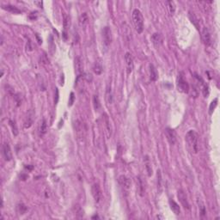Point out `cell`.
Listing matches in <instances>:
<instances>
[{
    "label": "cell",
    "instance_id": "cell-1",
    "mask_svg": "<svg viewBox=\"0 0 220 220\" xmlns=\"http://www.w3.org/2000/svg\"><path fill=\"white\" fill-rule=\"evenodd\" d=\"M185 140L187 144V147L192 153L196 154L199 151V136L196 132L190 130L187 132Z\"/></svg>",
    "mask_w": 220,
    "mask_h": 220
},
{
    "label": "cell",
    "instance_id": "cell-2",
    "mask_svg": "<svg viewBox=\"0 0 220 220\" xmlns=\"http://www.w3.org/2000/svg\"><path fill=\"white\" fill-rule=\"evenodd\" d=\"M132 23L135 27V29L138 33L141 34L144 30V17L141 11L138 9H135L132 11Z\"/></svg>",
    "mask_w": 220,
    "mask_h": 220
},
{
    "label": "cell",
    "instance_id": "cell-3",
    "mask_svg": "<svg viewBox=\"0 0 220 220\" xmlns=\"http://www.w3.org/2000/svg\"><path fill=\"white\" fill-rule=\"evenodd\" d=\"M177 89L181 93H188L189 92V84L184 79L183 73L181 72L177 77Z\"/></svg>",
    "mask_w": 220,
    "mask_h": 220
},
{
    "label": "cell",
    "instance_id": "cell-4",
    "mask_svg": "<svg viewBox=\"0 0 220 220\" xmlns=\"http://www.w3.org/2000/svg\"><path fill=\"white\" fill-rule=\"evenodd\" d=\"M75 132H76V135H77V139L80 141H83L85 138V135H86V128H85V125L83 124L82 121L80 120H77L75 123Z\"/></svg>",
    "mask_w": 220,
    "mask_h": 220
},
{
    "label": "cell",
    "instance_id": "cell-5",
    "mask_svg": "<svg viewBox=\"0 0 220 220\" xmlns=\"http://www.w3.org/2000/svg\"><path fill=\"white\" fill-rule=\"evenodd\" d=\"M91 194H92V196L94 198L95 202L99 203L101 201V199H102V193H101L100 186L97 183L92 185V187H91Z\"/></svg>",
    "mask_w": 220,
    "mask_h": 220
},
{
    "label": "cell",
    "instance_id": "cell-6",
    "mask_svg": "<svg viewBox=\"0 0 220 220\" xmlns=\"http://www.w3.org/2000/svg\"><path fill=\"white\" fill-rule=\"evenodd\" d=\"M102 37H103V43L106 47H108L112 42V32L109 27H105L102 30Z\"/></svg>",
    "mask_w": 220,
    "mask_h": 220
},
{
    "label": "cell",
    "instance_id": "cell-7",
    "mask_svg": "<svg viewBox=\"0 0 220 220\" xmlns=\"http://www.w3.org/2000/svg\"><path fill=\"white\" fill-rule=\"evenodd\" d=\"M75 72L77 74V80L83 74V64L80 57H77L75 59Z\"/></svg>",
    "mask_w": 220,
    "mask_h": 220
},
{
    "label": "cell",
    "instance_id": "cell-8",
    "mask_svg": "<svg viewBox=\"0 0 220 220\" xmlns=\"http://www.w3.org/2000/svg\"><path fill=\"white\" fill-rule=\"evenodd\" d=\"M125 65H126V72H127V74H131L134 68V63H133V59L130 53L125 54Z\"/></svg>",
    "mask_w": 220,
    "mask_h": 220
},
{
    "label": "cell",
    "instance_id": "cell-9",
    "mask_svg": "<svg viewBox=\"0 0 220 220\" xmlns=\"http://www.w3.org/2000/svg\"><path fill=\"white\" fill-rule=\"evenodd\" d=\"M177 197H178L179 201L181 202V204L182 205V206L186 209H190V205L188 203L187 200V195L185 194V192L183 190H179L178 194H177Z\"/></svg>",
    "mask_w": 220,
    "mask_h": 220
},
{
    "label": "cell",
    "instance_id": "cell-10",
    "mask_svg": "<svg viewBox=\"0 0 220 220\" xmlns=\"http://www.w3.org/2000/svg\"><path fill=\"white\" fill-rule=\"evenodd\" d=\"M165 135H166L167 139L169 141V143L170 144H175L176 142V133L175 130H173L171 128H166L165 129Z\"/></svg>",
    "mask_w": 220,
    "mask_h": 220
},
{
    "label": "cell",
    "instance_id": "cell-11",
    "mask_svg": "<svg viewBox=\"0 0 220 220\" xmlns=\"http://www.w3.org/2000/svg\"><path fill=\"white\" fill-rule=\"evenodd\" d=\"M201 36H202V41L205 43L206 46H211L212 44V37H211V34L209 32L207 28H203L202 31H201Z\"/></svg>",
    "mask_w": 220,
    "mask_h": 220
},
{
    "label": "cell",
    "instance_id": "cell-12",
    "mask_svg": "<svg viewBox=\"0 0 220 220\" xmlns=\"http://www.w3.org/2000/svg\"><path fill=\"white\" fill-rule=\"evenodd\" d=\"M3 155L5 161H11L12 159L11 150L10 145L7 143H5L3 145Z\"/></svg>",
    "mask_w": 220,
    "mask_h": 220
},
{
    "label": "cell",
    "instance_id": "cell-13",
    "mask_svg": "<svg viewBox=\"0 0 220 220\" xmlns=\"http://www.w3.org/2000/svg\"><path fill=\"white\" fill-rule=\"evenodd\" d=\"M119 184L121 185L125 190H128V189L131 188V181L125 175H120L119 176Z\"/></svg>",
    "mask_w": 220,
    "mask_h": 220
},
{
    "label": "cell",
    "instance_id": "cell-14",
    "mask_svg": "<svg viewBox=\"0 0 220 220\" xmlns=\"http://www.w3.org/2000/svg\"><path fill=\"white\" fill-rule=\"evenodd\" d=\"M195 77H196L197 79L199 80V81H200V84H201V88H202V93L203 95L205 97H207L209 95V89H208V86H207V84L204 82V80H203L202 78L200 77H199L198 75L195 74Z\"/></svg>",
    "mask_w": 220,
    "mask_h": 220
},
{
    "label": "cell",
    "instance_id": "cell-15",
    "mask_svg": "<svg viewBox=\"0 0 220 220\" xmlns=\"http://www.w3.org/2000/svg\"><path fill=\"white\" fill-rule=\"evenodd\" d=\"M34 116H35V114L32 111H30L29 113H28V116L26 117V119L24 121V128H29L32 125L34 122Z\"/></svg>",
    "mask_w": 220,
    "mask_h": 220
},
{
    "label": "cell",
    "instance_id": "cell-16",
    "mask_svg": "<svg viewBox=\"0 0 220 220\" xmlns=\"http://www.w3.org/2000/svg\"><path fill=\"white\" fill-rule=\"evenodd\" d=\"M150 77L152 82H155L158 78V72L156 71V67L152 64L150 65Z\"/></svg>",
    "mask_w": 220,
    "mask_h": 220
},
{
    "label": "cell",
    "instance_id": "cell-17",
    "mask_svg": "<svg viewBox=\"0 0 220 220\" xmlns=\"http://www.w3.org/2000/svg\"><path fill=\"white\" fill-rule=\"evenodd\" d=\"M104 122H105V125H106L107 138H110L111 137V134H112V127H111L109 118H108V116H107L106 113H104Z\"/></svg>",
    "mask_w": 220,
    "mask_h": 220
},
{
    "label": "cell",
    "instance_id": "cell-18",
    "mask_svg": "<svg viewBox=\"0 0 220 220\" xmlns=\"http://www.w3.org/2000/svg\"><path fill=\"white\" fill-rule=\"evenodd\" d=\"M169 206H170V209L172 210V212L175 214L179 215L181 213V209L177 203L174 201L173 200H169Z\"/></svg>",
    "mask_w": 220,
    "mask_h": 220
},
{
    "label": "cell",
    "instance_id": "cell-19",
    "mask_svg": "<svg viewBox=\"0 0 220 220\" xmlns=\"http://www.w3.org/2000/svg\"><path fill=\"white\" fill-rule=\"evenodd\" d=\"M2 8L4 10H5L7 11L11 12V13H14V14H20L21 13V11L18 9L17 7L14 5H2Z\"/></svg>",
    "mask_w": 220,
    "mask_h": 220
},
{
    "label": "cell",
    "instance_id": "cell-20",
    "mask_svg": "<svg viewBox=\"0 0 220 220\" xmlns=\"http://www.w3.org/2000/svg\"><path fill=\"white\" fill-rule=\"evenodd\" d=\"M151 41H152L153 44L156 47H158L162 43V37H161L160 34H158V33L153 34L152 36H151Z\"/></svg>",
    "mask_w": 220,
    "mask_h": 220
},
{
    "label": "cell",
    "instance_id": "cell-21",
    "mask_svg": "<svg viewBox=\"0 0 220 220\" xmlns=\"http://www.w3.org/2000/svg\"><path fill=\"white\" fill-rule=\"evenodd\" d=\"M70 27V17H65L64 18V33H63V36L65 38V40H66L67 38V29Z\"/></svg>",
    "mask_w": 220,
    "mask_h": 220
},
{
    "label": "cell",
    "instance_id": "cell-22",
    "mask_svg": "<svg viewBox=\"0 0 220 220\" xmlns=\"http://www.w3.org/2000/svg\"><path fill=\"white\" fill-rule=\"evenodd\" d=\"M48 130V125H47V120L45 119H42V123H41V126H40V136L42 137L44 134H46Z\"/></svg>",
    "mask_w": 220,
    "mask_h": 220
},
{
    "label": "cell",
    "instance_id": "cell-23",
    "mask_svg": "<svg viewBox=\"0 0 220 220\" xmlns=\"http://www.w3.org/2000/svg\"><path fill=\"white\" fill-rule=\"evenodd\" d=\"M93 71L96 75H101V72H102V66H101V62L95 61L94 67H93Z\"/></svg>",
    "mask_w": 220,
    "mask_h": 220
},
{
    "label": "cell",
    "instance_id": "cell-24",
    "mask_svg": "<svg viewBox=\"0 0 220 220\" xmlns=\"http://www.w3.org/2000/svg\"><path fill=\"white\" fill-rule=\"evenodd\" d=\"M197 203H198V206H199V209H200V215L204 217L206 213V206H205V204L202 202V200H200V199L197 200Z\"/></svg>",
    "mask_w": 220,
    "mask_h": 220
},
{
    "label": "cell",
    "instance_id": "cell-25",
    "mask_svg": "<svg viewBox=\"0 0 220 220\" xmlns=\"http://www.w3.org/2000/svg\"><path fill=\"white\" fill-rule=\"evenodd\" d=\"M88 20H89V18H88L87 14H86V13H83V14L80 16V17H79V25H80L81 27H83L85 24L88 23Z\"/></svg>",
    "mask_w": 220,
    "mask_h": 220
},
{
    "label": "cell",
    "instance_id": "cell-26",
    "mask_svg": "<svg viewBox=\"0 0 220 220\" xmlns=\"http://www.w3.org/2000/svg\"><path fill=\"white\" fill-rule=\"evenodd\" d=\"M167 6H168V10L170 15H174V13L175 11V5L173 1H168L166 3Z\"/></svg>",
    "mask_w": 220,
    "mask_h": 220
},
{
    "label": "cell",
    "instance_id": "cell-27",
    "mask_svg": "<svg viewBox=\"0 0 220 220\" xmlns=\"http://www.w3.org/2000/svg\"><path fill=\"white\" fill-rule=\"evenodd\" d=\"M189 17H190L191 22L194 23V25L196 27L197 29H200V26H199V21H198V18L195 17L194 13H192V12H189Z\"/></svg>",
    "mask_w": 220,
    "mask_h": 220
},
{
    "label": "cell",
    "instance_id": "cell-28",
    "mask_svg": "<svg viewBox=\"0 0 220 220\" xmlns=\"http://www.w3.org/2000/svg\"><path fill=\"white\" fill-rule=\"evenodd\" d=\"M93 104H94V108H95V111H98L101 107V103H100V100H99V97L98 95H94L93 97Z\"/></svg>",
    "mask_w": 220,
    "mask_h": 220
},
{
    "label": "cell",
    "instance_id": "cell-29",
    "mask_svg": "<svg viewBox=\"0 0 220 220\" xmlns=\"http://www.w3.org/2000/svg\"><path fill=\"white\" fill-rule=\"evenodd\" d=\"M218 98H215L214 100L211 102L210 107H209V113L210 114H212V113H213L214 109L217 107V105H218Z\"/></svg>",
    "mask_w": 220,
    "mask_h": 220
},
{
    "label": "cell",
    "instance_id": "cell-30",
    "mask_svg": "<svg viewBox=\"0 0 220 220\" xmlns=\"http://www.w3.org/2000/svg\"><path fill=\"white\" fill-rule=\"evenodd\" d=\"M106 100L108 103H112L113 102V94H112V90L111 88H107V92H106Z\"/></svg>",
    "mask_w": 220,
    "mask_h": 220
},
{
    "label": "cell",
    "instance_id": "cell-31",
    "mask_svg": "<svg viewBox=\"0 0 220 220\" xmlns=\"http://www.w3.org/2000/svg\"><path fill=\"white\" fill-rule=\"evenodd\" d=\"M9 123H10V125L11 126L12 132H13V134H14V135H17L18 129H17V125H16V122H15L14 120H10V121H9Z\"/></svg>",
    "mask_w": 220,
    "mask_h": 220
},
{
    "label": "cell",
    "instance_id": "cell-32",
    "mask_svg": "<svg viewBox=\"0 0 220 220\" xmlns=\"http://www.w3.org/2000/svg\"><path fill=\"white\" fill-rule=\"evenodd\" d=\"M145 167H146V169L148 172V175L150 176L152 175V169L150 166V161H149L148 156H145Z\"/></svg>",
    "mask_w": 220,
    "mask_h": 220
},
{
    "label": "cell",
    "instance_id": "cell-33",
    "mask_svg": "<svg viewBox=\"0 0 220 220\" xmlns=\"http://www.w3.org/2000/svg\"><path fill=\"white\" fill-rule=\"evenodd\" d=\"M74 101H75V95H74L73 92H72L71 95H70V98H69L68 106H69V107H72V105H73V103H74Z\"/></svg>",
    "mask_w": 220,
    "mask_h": 220
},
{
    "label": "cell",
    "instance_id": "cell-34",
    "mask_svg": "<svg viewBox=\"0 0 220 220\" xmlns=\"http://www.w3.org/2000/svg\"><path fill=\"white\" fill-rule=\"evenodd\" d=\"M161 181H162V177H161V172L160 170H157V187H159V189L161 191Z\"/></svg>",
    "mask_w": 220,
    "mask_h": 220
},
{
    "label": "cell",
    "instance_id": "cell-35",
    "mask_svg": "<svg viewBox=\"0 0 220 220\" xmlns=\"http://www.w3.org/2000/svg\"><path fill=\"white\" fill-rule=\"evenodd\" d=\"M18 208H19V212H21V214H23V213L26 212V211H27V207L24 205H23V204L19 205Z\"/></svg>",
    "mask_w": 220,
    "mask_h": 220
},
{
    "label": "cell",
    "instance_id": "cell-36",
    "mask_svg": "<svg viewBox=\"0 0 220 220\" xmlns=\"http://www.w3.org/2000/svg\"><path fill=\"white\" fill-rule=\"evenodd\" d=\"M55 89H56V90H55V91H56V98H55V103H57V102H58V101H59V89H57V88H56Z\"/></svg>",
    "mask_w": 220,
    "mask_h": 220
},
{
    "label": "cell",
    "instance_id": "cell-37",
    "mask_svg": "<svg viewBox=\"0 0 220 220\" xmlns=\"http://www.w3.org/2000/svg\"><path fill=\"white\" fill-rule=\"evenodd\" d=\"M34 3H35V5H38L39 7H42V5H43V3L41 2V1H35Z\"/></svg>",
    "mask_w": 220,
    "mask_h": 220
}]
</instances>
